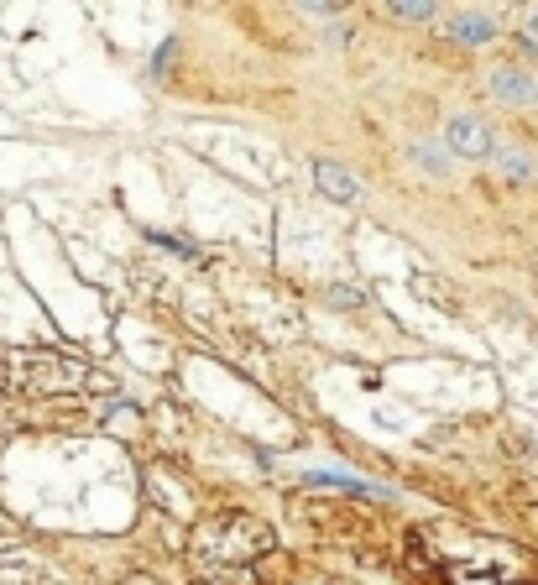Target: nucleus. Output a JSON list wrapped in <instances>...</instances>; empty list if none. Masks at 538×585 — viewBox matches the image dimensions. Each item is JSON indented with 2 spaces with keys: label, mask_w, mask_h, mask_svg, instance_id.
I'll use <instances>...</instances> for the list:
<instances>
[{
  "label": "nucleus",
  "mask_w": 538,
  "mask_h": 585,
  "mask_svg": "<svg viewBox=\"0 0 538 585\" xmlns=\"http://www.w3.org/2000/svg\"><path fill=\"white\" fill-rule=\"evenodd\" d=\"M439 136H444V147H450L460 162H491V152H497V142H502V136L491 131L476 110H455V115H444Z\"/></svg>",
  "instance_id": "obj_1"
},
{
  "label": "nucleus",
  "mask_w": 538,
  "mask_h": 585,
  "mask_svg": "<svg viewBox=\"0 0 538 585\" xmlns=\"http://www.w3.org/2000/svg\"><path fill=\"white\" fill-rule=\"evenodd\" d=\"M486 95L502 110H533L538 105V74L523 68V63H497L486 74Z\"/></svg>",
  "instance_id": "obj_2"
},
{
  "label": "nucleus",
  "mask_w": 538,
  "mask_h": 585,
  "mask_svg": "<svg viewBox=\"0 0 538 585\" xmlns=\"http://www.w3.org/2000/svg\"><path fill=\"white\" fill-rule=\"evenodd\" d=\"M403 157H408L413 173H424V178H434V183L455 178V162H460L450 147H444V136H408Z\"/></svg>",
  "instance_id": "obj_3"
},
{
  "label": "nucleus",
  "mask_w": 538,
  "mask_h": 585,
  "mask_svg": "<svg viewBox=\"0 0 538 585\" xmlns=\"http://www.w3.org/2000/svg\"><path fill=\"white\" fill-rule=\"evenodd\" d=\"M444 42H455V48H486V42H497V21L486 11H455V16H444Z\"/></svg>",
  "instance_id": "obj_4"
},
{
  "label": "nucleus",
  "mask_w": 538,
  "mask_h": 585,
  "mask_svg": "<svg viewBox=\"0 0 538 585\" xmlns=\"http://www.w3.org/2000/svg\"><path fill=\"white\" fill-rule=\"evenodd\" d=\"M314 183H319V194L335 199V204H350V199L361 194L356 173H350L345 162H335V157H314Z\"/></svg>",
  "instance_id": "obj_5"
},
{
  "label": "nucleus",
  "mask_w": 538,
  "mask_h": 585,
  "mask_svg": "<svg viewBox=\"0 0 538 585\" xmlns=\"http://www.w3.org/2000/svg\"><path fill=\"white\" fill-rule=\"evenodd\" d=\"M491 162H497V173H502L507 183H538V157H533V152H523L518 142H497Z\"/></svg>",
  "instance_id": "obj_6"
},
{
  "label": "nucleus",
  "mask_w": 538,
  "mask_h": 585,
  "mask_svg": "<svg viewBox=\"0 0 538 585\" xmlns=\"http://www.w3.org/2000/svg\"><path fill=\"white\" fill-rule=\"evenodd\" d=\"M382 11L392 21H403V27H429L439 16V0H382Z\"/></svg>",
  "instance_id": "obj_7"
},
{
  "label": "nucleus",
  "mask_w": 538,
  "mask_h": 585,
  "mask_svg": "<svg viewBox=\"0 0 538 585\" xmlns=\"http://www.w3.org/2000/svg\"><path fill=\"white\" fill-rule=\"evenodd\" d=\"M293 6H298L303 16H340V11L356 6V0H293Z\"/></svg>",
  "instance_id": "obj_8"
},
{
  "label": "nucleus",
  "mask_w": 538,
  "mask_h": 585,
  "mask_svg": "<svg viewBox=\"0 0 538 585\" xmlns=\"http://www.w3.org/2000/svg\"><path fill=\"white\" fill-rule=\"evenodd\" d=\"M533 277H538V251H533Z\"/></svg>",
  "instance_id": "obj_9"
},
{
  "label": "nucleus",
  "mask_w": 538,
  "mask_h": 585,
  "mask_svg": "<svg viewBox=\"0 0 538 585\" xmlns=\"http://www.w3.org/2000/svg\"><path fill=\"white\" fill-rule=\"evenodd\" d=\"M533 32H538V11H533Z\"/></svg>",
  "instance_id": "obj_10"
}]
</instances>
